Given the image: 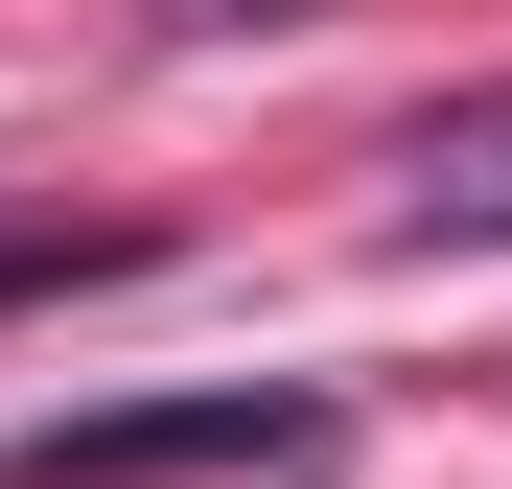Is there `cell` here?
Masks as SVG:
<instances>
[{
  "label": "cell",
  "mask_w": 512,
  "mask_h": 489,
  "mask_svg": "<svg viewBox=\"0 0 512 489\" xmlns=\"http://www.w3.org/2000/svg\"><path fill=\"white\" fill-rule=\"evenodd\" d=\"M350 420L326 396H117V420H47V443H0V489H210V466H326Z\"/></svg>",
  "instance_id": "6da1fadb"
},
{
  "label": "cell",
  "mask_w": 512,
  "mask_h": 489,
  "mask_svg": "<svg viewBox=\"0 0 512 489\" xmlns=\"http://www.w3.org/2000/svg\"><path fill=\"white\" fill-rule=\"evenodd\" d=\"M396 187H419V233H512V94H443L396 140Z\"/></svg>",
  "instance_id": "7a4b0ae2"
},
{
  "label": "cell",
  "mask_w": 512,
  "mask_h": 489,
  "mask_svg": "<svg viewBox=\"0 0 512 489\" xmlns=\"http://www.w3.org/2000/svg\"><path fill=\"white\" fill-rule=\"evenodd\" d=\"M187 24H280V0H187Z\"/></svg>",
  "instance_id": "3957f363"
}]
</instances>
